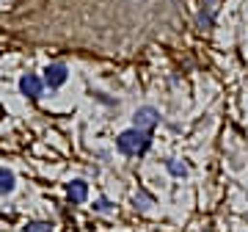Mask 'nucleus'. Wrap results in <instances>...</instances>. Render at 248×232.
Returning a JSON list of instances; mask_svg holds the SVG:
<instances>
[{
	"label": "nucleus",
	"instance_id": "1",
	"mask_svg": "<svg viewBox=\"0 0 248 232\" xmlns=\"http://www.w3.org/2000/svg\"><path fill=\"white\" fill-rule=\"evenodd\" d=\"M116 144H119V149H122L124 155H141V152L149 149V133L133 127V130H124Z\"/></svg>",
	"mask_w": 248,
	"mask_h": 232
},
{
	"label": "nucleus",
	"instance_id": "2",
	"mask_svg": "<svg viewBox=\"0 0 248 232\" xmlns=\"http://www.w3.org/2000/svg\"><path fill=\"white\" fill-rule=\"evenodd\" d=\"M135 130H146V133H149L152 127L157 125V111H155V108H149V105H143V108H138V111H135Z\"/></svg>",
	"mask_w": 248,
	"mask_h": 232
},
{
	"label": "nucleus",
	"instance_id": "3",
	"mask_svg": "<svg viewBox=\"0 0 248 232\" xmlns=\"http://www.w3.org/2000/svg\"><path fill=\"white\" fill-rule=\"evenodd\" d=\"M19 91H22L25 97H31V99H39V97H42V91H45V83L39 81L36 75H31V72H28V75H22V78H19Z\"/></svg>",
	"mask_w": 248,
	"mask_h": 232
},
{
	"label": "nucleus",
	"instance_id": "4",
	"mask_svg": "<svg viewBox=\"0 0 248 232\" xmlns=\"http://www.w3.org/2000/svg\"><path fill=\"white\" fill-rule=\"evenodd\" d=\"M66 78H69V72H66L63 64H50L45 69V83L50 89H61L63 83H66Z\"/></svg>",
	"mask_w": 248,
	"mask_h": 232
},
{
	"label": "nucleus",
	"instance_id": "5",
	"mask_svg": "<svg viewBox=\"0 0 248 232\" xmlns=\"http://www.w3.org/2000/svg\"><path fill=\"white\" fill-rule=\"evenodd\" d=\"M66 194H69V199L75 205H80V202H86V197H89V185H86L83 180H75V182H69Z\"/></svg>",
	"mask_w": 248,
	"mask_h": 232
},
{
	"label": "nucleus",
	"instance_id": "6",
	"mask_svg": "<svg viewBox=\"0 0 248 232\" xmlns=\"http://www.w3.org/2000/svg\"><path fill=\"white\" fill-rule=\"evenodd\" d=\"M14 191V174L9 169H0V197Z\"/></svg>",
	"mask_w": 248,
	"mask_h": 232
},
{
	"label": "nucleus",
	"instance_id": "7",
	"mask_svg": "<svg viewBox=\"0 0 248 232\" xmlns=\"http://www.w3.org/2000/svg\"><path fill=\"white\" fill-rule=\"evenodd\" d=\"M218 3H221V0H202V11L207 9L204 25H213V17H215V11H218Z\"/></svg>",
	"mask_w": 248,
	"mask_h": 232
},
{
	"label": "nucleus",
	"instance_id": "8",
	"mask_svg": "<svg viewBox=\"0 0 248 232\" xmlns=\"http://www.w3.org/2000/svg\"><path fill=\"white\" fill-rule=\"evenodd\" d=\"M25 232H53V224H47V221H33V224H28Z\"/></svg>",
	"mask_w": 248,
	"mask_h": 232
},
{
	"label": "nucleus",
	"instance_id": "9",
	"mask_svg": "<svg viewBox=\"0 0 248 232\" xmlns=\"http://www.w3.org/2000/svg\"><path fill=\"white\" fill-rule=\"evenodd\" d=\"M169 169L174 171V174H185V166H179V163H174V161L169 163Z\"/></svg>",
	"mask_w": 248,
	"mask_h": 232
}]
</instances>
